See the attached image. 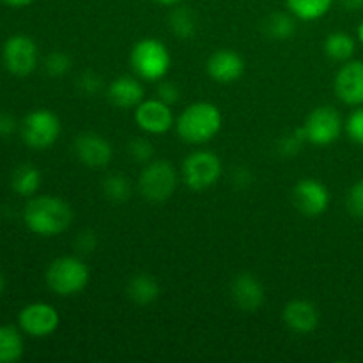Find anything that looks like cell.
I'll use <instances>...</instances> for the list:
<instances>
[{"mask_svg":"<svg viewBox=\"0 0 363 363\" xmlns=\"http://www.w3.org/2000/svg\"><path fill=\"white\" fill-rule=\"evenodd\" d=\"M74 155L89 169H105L112 162L113 149L103 135L87 131L74 138Z\"/></svg>","mask_w":363,"mask_h":363,"instance_id":"14","label":"cell"},{"mask_svg":"<svg viewBox=\"0 0 363 363\" xmlns=\"http://www.w3.org/2000/svg\"><path fill=\"white\" fill-rule=\"evenodd\" d=\"M333 91L344 105L353 108L363 105V60L351 59L339 67Z\"/></svg>","mask_w":363,"mask_h":363,"instance_id":"13","label":"cell"},{"mask_svg":"<svg viewBox=\"0 0 363 363\" xmlns=\"http://www.w3.org/2000/svg\"><path fill=\"white\" fill-rule=\"evenodd\" d=\"M130 62L140 80L160 82L169 74L172 57L165 43L155 38H144L131 48Z\"/></svg>","mask_w":363,"mask_h":363,"instance_id":"4","label":"cell"},{"mask_svg":"<svg viewBox=\"0 0 363 363\" xmlns=\"http://www.w3.org/2000/svg\"><path fill=\"white\" fill-rule=\"evenodd\" d=\"M305 144H307V138H305L303 130L298 128V130H293L289 131V133L284 135V137L279 140L277 149H279V152L282 156L293 158V156L300 155V151L303 149Z\"/></svg>","mask_w":363,"mask_h":363,"instance_id":"27","label":"cell"},{"mask_svg":"<svg viewBox=\"0 0 363 363\" xmlns=\"http://www.w3.org/2000/svg\"><path fill=\"white\" fill-rule=\"evenodd\" d=\"M158 99H162L163 103H167V105H176V103H179L181 99V89L177 87V84H174V82L170 80H160L158 84V96H156Z\"/></svg>","mask_w":363,"mask_h":363,"instance_id":"33","label":"cell"},{"mask_svg":"<svg viewBox=\"0 0 363 363\" xmlns=\"http://www.w3.org/2000/svg\"><path fill=\"white\" fill-rule=\"evenodd\" d=\"M344 131L351 142L357 145H363V105L354 106L353 112L344 121Z\"/></svg>","mask_w":363,"mask_h":363,"instance_id":"30","label":"cell"},{"mask_svg":"<svg viewBox=\"0 0 363 363\" xmlns=\"http://www.w3.org/2000/svg\"><path fill=\"white\" fill-rule=\"evenodd\" d=\"M103 194L112 202H124L131 197V183L124 174H108L103 181Z\"/></svg>","mask_w":363,"mask_h":363,"instance_id":"26","label":"cell"},{"mask_svg":"<svg viewBox=\"0 0 363 363\" xmlns=\"http://www.w3.org/2000/svg\"><path fill=\"white\" fill-rule=\"evenodd\" d=\"M282 319L291 332L307 335L319 326V311L308 300H291L284 307Z\"/></svg>","mask_w":363,"mask_h":363,"instance_id":"17","label":"cell"},{"mask_svg":"<svg viewBox=\"0 0 363 363\" xmlns=\"http://www.w3.org/2000/svg\"><path fill=\"white\" fill-rule=\"evenodd\" d=\"M307 142L314 145H332L344 131V121L339 110L330 105L315 106L301 126Z\"/></svg>","mask_w":363,"mask_h":363,"instance_id":"8","label":"cell"},{"mask_svg":"<svg viewBox=\"0 0 363 363\" xmlns=\"http://www.w3.org/2000/svg\"><path fill=\"white\" fill-rule=\"evenodd\" d=\"M296 32V18L291 13L277 11L272 13L264 21V34L273 41H287Z\"/></svg>","mask_w":363,"mask_h":363,"instance_id":"24","label":"cell"},{"mask_svg":"<svg viewBox=\"0 0 363 363\" xmlns=\"http://www.w3.org/2000/svg\"><path fill=\"white\" fill-rule=\"evenodd\" d=\"M128 152H130L131 160L140 165H145V163L152 162L155 160V145L147 140V138H133L128 145Z\"/></svg>","mask_w":363,"mask_h":363,"instance_id":"29","label":"cell"},{"mask_svg":"<svg viewBox=\"0 0 363 363\" xmlns=\"http://www.w3.org/2000/svg\"><path fill=\"white\" fill-rule=\"evenodd\" d=\"M340 6L344 7L350 13H358V11H363V0H339Z\"/></svg>","mask_w":363,"mask_h":363,"instance_id":"37","label":"cell"},{"mask_svg":"<svg viewBox=\"0 0 363 363\" xmlns=\"http://www.w3.org/2000/svg\"><path fill=\"white\" fill-rule=\"evenodd\" d=\"M293 204L301 215L321 216L330 208V190L325 183L314 177H303L298 181L291 191Z\"/></svg>","mask_w":363,"mask_h":363,"instance_id":"11","label":"cell"},{"mask_svg":"<svg viewBox=\"0 0 363 363\" xmlns=\"http://www.w3.org/2000/svg\"><path fill=\"white\" fill-rule=\"evenodd\" d=\"M346 208L351 216L363 220V179L357 181V183L347 190Z\"/></svg>","mask_w":363,"mask_h":363,"instance_id":"31","label":"cell"},{"mask_svg":"<svg viewBox=\"0 0 363 363\" xmlns=\"http://www.w3.org/2000/svg\"><path fill=\"white\" fill-rule=\"evenodd\" d=\"M156 4H160V6H167V7H176L179 6L183 0H155Z\"/></svg>","mask_w":363,"mask_h":363,"instance_id":"39","label":"cell"},{"mask_svg":"<svg viewBox=\"0 0 363 363\" xmlns=\"http://www.w3.org/2000/svg\"><path fill=\"white\" fill-rule=\"evenodd\" d=\"M71 57L64 52H52L45 60V71L48 77L60 78L69 73Z\"/></svg>","mask_w":363,"mask_h":363,"instance_id":"28","label":"cell"},{"mask_svg":"<svg viewBox=\"0 0 363 363\" xmlns=\"http://www.w3.org/2000/svg\"><path fill=\"white\" fill-rule=\"evenodd\" d=\"M252 179H254V177H252L250 170H247V169H236V172L233 174V183L236 184L238 188L250 186Z\"/></svg>","mask_w":363,"mask_h":363,"instance_id":"36","label":"cell"},{"mask_svg":"<svg viewBox=\"0 0 363 363\" xmlns=\"http://www.w3.org/2000/svg\"><path fill=\"white\" fill-rule=\"evenodd\" d=\"M222 172V160L213 151H194L183 162V179L194 191H204L215 186Z\"/></svg>","mask_w":363,"mask_h":363,"instance_id":"6","label":"cell"},{"mask_svg":"<svg viewBox=\"0 0 363 363\" xmlns=\"http://www.w3.org/2000/svg\"><path fill=\"white\" fill-rule=\"evenodd\" d=\"M16 128L18 123L11 113H0V137H11Z\"/></svg>","mask_w":363,"mask_h":363,"instance_id":"35","label":"cell"},{"mask_svg":"<svg viewBox=\"0 0 363 363\" xmlns=\"http://www.w3.org/2000/svg\"><path fill=\"white\" fill-rule=\"evenodd\" d=\"M2 2L11 7H25V6H30L34 0H2Z\"/></svg>","mask_w":363,"mask_h":363,"instance_id":"38","label":"cell"},{"mask_svg":"<svg viewBox=\"0 0 363 363\" xmlns=\"http://www.w3.org/2000/svg\"><path fill=\"white\" fill-rule=\"evenodd\" d=\"M74 218L73 208L53 195H34L23 208V222L38 236H57L66 233Z\"/></svg>","mask_w":363,"mask_h":363,"instance_id":"1","label":"cell"},{"mask_svg":"<svg viewBox=\"0 0 363 363\" xmlns=\"http://www.w3.org/2000/svg\"><path fill=\"white\" fill-rule=\"evenodd\" d=\"M106 98L117 108H135L145 99L144 85L138 77H121L113 78L106 87Z\"/></svg>","mask_w":363,"mask_h":363,"instance_id":"18","label":"cell"},{"mask_svg":"<svg viewBox=\"0 0 363 363\" xmlns=\"http://www.w3.org/2000/svg\"><path fill=\"white\" fill-rule=\"evenodd\" d=\"M11 186L20 197H34L41 188V172L30 163H23L13 172Z\"/></svg>","mask_w":363,"mask_h":363,"instance_id":"22","label":"cell"},{"mask_svg":"<svg viewBox=\"0 0 363 363\" xmlns=\"http://www.w3.org/2000/svg\"><path fill=\"white\" fill-rule=\"evenodd\" d=\"M4 287H6V280H4L2 273H0V294L4 293Z\"/></svg>","mask_w":363,"mask_h":363,"instance_id":"41","label":"cell"},{"mask_svg":"<svg viewBox=\"0 0 363 363\" xmlns=\"http://www.w3.org/2000/svg\"><path fill=\"white\" fill-rule=\"evenodd\" d=\"M335 0H286L287 11L300 21H315L330 13Z\"/></svg>","mask_w":363,"mask_h":363,"instance_id":"21","label":"cell"},{"mask_svg":"<svg viewBox=\"0 0 363 363\" xmlns=\"http://www.w3.org/2000/svg\"><path fill=\"white\" fill-rule=\"evenodd\" d=\"M91 280L87 264L77 255H62L50 262L46 269V286L57 296L69 298L84 293Z\"/></svg>","mask_w":363,"mask_h":363,"instance_id":"3","label":"cell"},{"mask_svg":"<svg viewBox=\"0 0 363 363\" xmlns=\"http://www.w3.org/2000/svg\"><path fill=\"white\" fill-rule=\"evenodd\" d=\"M177 188V172L167 160H152L145 163L138 176V190L149 202H165Z\"/></svg>","mask_w":363,"mask_h":363,"instance_id":"5","label":"cell"},{"mask_svg":"<svg viewBox=\"0 0 363 363\" xmlns=\"http://www.w3.org/2000/svg\"><path fill=\"white\" fill-rule=\"evenodd\" d=\"M233 303L243 312H257L264 305L266 293L261 280L252 273H240L230 282Z\"/></svg>","mask_w":363,"mask_h":363,"instance_id":"16","label":"cell"},{"mask_svg":"<svg viewBox=\"0 0 363 363\" xmlns=\"http://www.w3.org/2000/svg\"><path fill=\"white\" fill-rule=\"evenodd\" d=\"M6 69L14 77H28L39 62V50L34 39L25 34H14L6 41L2 50Z\"/></svg>","mask_w":363,"mask_h":363,"instance_id":"9","label":"cell"},{"mask_svg":"<svg viewBox=\"0 0 363 363\" xmlns=\"http://www.w3.org/2000/svg\"><path fill=\"white\" fill-rule=\"evenodd\" d=\"M126 294L138 307H147L155 303L160 296V284L149 273H137L126 284Z\"/></svg>","mask_w":363,"mask_h":363,"instance_id":"19","label":"cell"},{"mask_svg":"<svg viewBox=\"0 0 363 363\" xmlns=\"http://www.w3.org/2000/svg\"><path fill=\"white\" fill-rule=\"evenodd\" d=\"M206 73L216 84L229 85L240 80L245 73V60L236 50L220 48L209 55Z\"/></svg>","mask_w":363,"mask_h":363,"instance_id":"15","label":"cell"},{"mask_svg":"<svg viewBox=\"0 0 363 363\" xmlns=\"http://www.w3.org/2000/svg\"><path fill=\"white\" fill-rule=\"evenodd\" d=\"M77 250L80 254H91L94 252V248L98 247V238L92 230H82L80 234L77 236V243H74Z\"/></svg>","mask_w":363,"mask_h":363,"instance_id":"34","label":"cell"},{"mask_svg":"<svg viewBox=\"0 0 363 363\" xmlns=\"http://www.w3.org/2000/svg\"><path fill=\"white\" fill-rule=\"evenodd\" d=\"M21 140L32 149L52 147L60 137V119L46 108L32 110L25 116L20 126Z\"/></svg>","mask_w":363,"mask_h":363,"instance_id":"7","label":"cell"},{"mask_svg":"<svg viewBox=\"0 0 363 363\" xmlns=\"http://www.w3.org/2000/svg\"><path fill=\"white\" fill-rule=\"evenodd\" d=\"M169 27L172 34L179 39H191L197 34V16L190 7L176 6L169 16Z\"/></svg>","mask_w":363,"mask_h":363,"instance_id":"25","label":"cell"},{"mask_svg":"<svg viewBox=\"0 0 363 363\" xmlns=\"http://www.w3.org/2000/svg\"><path fill=\"white\" fill-rule=\"evenodd\" d=\"M323 50H325V55L330 60L344 64L353 59L354 52H357V41H354L350 32L335 30L326 35L325 43H323Z\"/></svg>","mask_w":363,"mask_h":363,"instance_id":"20","label":"cell"},{"mask_svg":"<svg viewBox=\"0 0 363 363\" xmlns=\"http://www.w3.org/2000/svg\"><path fill=\"white\" fill-rule=\"evenodd\" d=\"M20 330L34 339H45L57 332L60 325V315L53 305L45 301H34L21 308L18 314Z\"/></svg>","mask_w":363,"mask_h":363,"instance_id":"10","label":"cell"},{"mask_svg":"<svg viewBox=\"0 0 363 363\" xmlns=\"http://www.w3.org/2000/svg\"><path fill=\"white\" fill-rule=\"evenodd\" d=\"M357 39L360 41V45L363 46V20L360 21V23H358V27H357Z\"/></svg>","mask_w":363,"mask_h":363,"instance_id":"40","label":"cell"},{"mask_svg":"<svg viewBox=\"0 0 363 363\" xmlns=\"http://www.w3.org/2000/svg\"><path fill=\"white\" fill-rule=\"evenodd\" d=\"M78 89H80L82 94L85 96L98 94V92H101L103 89L101 77L96 74L94 71H87V73L80 74V78H78Z\"/></svg>","mask_w":363,"mask_h":363,"instance_id":"32","label":"cell"},{"mask_svg":"<svg viewBox=\"0 0 363 363\" xmlns=\"http://www.w3.org/2000/svg\"><path fill=\"white\" fill-rule=\"evenodd\" d=\"M133 117L137 126L147 135H165L176 126V117L170 105L158 98L144 99L140 105L135 106Z\"/></svg>","mask_w":363,"mask_h":363,"instance_id":"12","label":"cell"},{"mask_svg":"<svg viewBox=\"0 0 363 363\" xmlns=\"http://www.w3.org/2000/svg\"><path fill=\"white\" fill-rule=\"evenodd\" d=\"M223 116L215 103L197 101L188 105L176 119V133L186 144L201 145L220 133Z\"/></svg>","mask_w":363,"mask_h":363,"instance_id":"2","label":"cell"},{"mask_svg":"<svg viewBox=\"0 0 363 363\" xmlns=\"http://www.w3.org/2000/svg\"><path fill=\"white\" fill-rule=\"evenodd\" d=\"M23 335L16 326H0V363H14L23 357Z\"/></svg>","mask_w":363,"mask_h":363,"instance_id":"23","label":"cell"}]
</instances>
